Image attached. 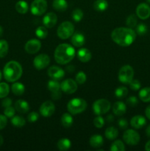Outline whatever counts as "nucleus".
Wrapping results in <instances>:
<instances>
[{"label": "nucleus", "instance_id": "50", "mask_svg": "<svg viewBox=\"0 0 150 151\" xmlns=\"http://www.w3.org/2000/svg\"><path fill=\"white\" fill-rule=\"evenodd\" d=\"M106 121H107L108 123H111V122H113L114 121V116L112 114L107 115V117H106Z\"/></svg>", "mask_w": 150, "mask_h": 151}, {"label": "nucleus", "instance_id": "57", "mask_svg": "<svg viewBox=\"0 0 150 151\" xmlns=\"http://www.w3.org/2000/svg\"><path fill=\"white\" fill-rule=\"evenodd\" d=\"M146 1H147V2L149 3V4H150V0H146Z\"/></svg>", "mask_w": 150, "mask_h": 151}, {"label": "nucleus", "instance_id": "40", "mask_svg": "<svg viewBox=\"0 0 150 151\" xmlns=\"http://www.w3.org/2000/svg\"><path fill=\"white\" fill-rule=\"evenodd\" d=\"M94 125L96 128H101L104 125V119L101 115H97L94 119Z\"/></svg>", "mask_w": 150, "mask_h": 151}, {"label": "nucleus", "instance_id": "35", "mask_svg": "<svg viewBox=\"0 0 150 151\" xmlns=\"http://www.w3.org/2000/svg\"><path fill=\"white\" fill-rule=\"evenodd\" d=\"M35 35L40 39H44L48 35V30H47L46 27L45 26L43 27H38L36 29H35Z\"/></svg>", "mask_w": 150, "mask_h": 151}, {"label": "nucleus", "instance_id": "55", "mask_svg": "<svg viewBox=\"0 0 150 151\" xmlns=\"http://www.w3.org/2000/svg\"><path fill=\"white\" fill-rule=\"evenodd\" d=\"M2 34H3V28L2 27L0 26V37L2 35Z\"/></svg>", "mask_w": 150, "mask_h": 151}, {"label": "nucleus", "instance_id": "33", "mask_svg": "<svg viewBox=\"0 0 150 151\" xmlns=\"http://www.w3.org/2000/svg\"><path fill=\"white\" fill-rule=\"evenodd\" d=\"M9 45L5 40H0V58H4L8 52Z\"/></svg>", "mask_w": 150, "mask_h": 151}, {"label": "nucleus", "instance_id": "29", "mask_svg": "<svg viewBox=\"0 0 150 151\" xmlns=\"http://www.w3.org/2000/svg\"><path fill=\"white\" fill-rule=\"evenodd\" d=\"M57 148L61 151H66L70 149L71 146V142L70 140L67 138H63L60 139L58 142H57Z\"/></svg>", "mask_w": 150, "mask_h": 151}, {"label": "nucleus", "instance_id": "9", "mask_svg": "<svg viewBox=\"0 0 150 151\" xmlns=\"http://www.w3.org/2000/svg\"><path fill=\"white\" fill-rule=\"evenodd\" d=\"M123 139L129 145H136L140 142V135L135 130L128 129L124 133Z\"/></svg>", "mask_w": 150, "mask_h": 151}, {"label": "nucleus", "instance_id": "1", "mask_svg": "<svg viewBox=\"0 0 150 151\" xmlns=\"http://www.w3.org/2000/svg\"><path fill=\"white\" fill-rule=\"evenodd\" d=\"M111 38L121 47H129L135 41L136 32L129 27H118L113 29Z\"/></svg>", "mask_w": 150, "mask_h": 151}, {"label": "nucleus", "instance_id": "11", "mask_svg": "<svg viewBox=\"0 0 150 151\" xmlns=\"http://www.w3.org/2000/svg\"><path fill=\"white\" fill-rule=\"evenodd\" d=\"M50 63V58L48 55L40 54L34 58L33 65L38 70H42L48 66Z\"/></svg>", "mask_w": 150, "mask_h": 151}, {"label": "nucleus", "instance_id": "10", "mask_svg": "<svg viewBox=\"0 0 150 151\" xmlns=\"http://www.w3.org/2000/svg\"><path fill=\"white\" fill-rule=\"evenodd\" d=\"M61 91L67 94H74L77 90V83L73 79H66L60 83Z\"/></svg>", "mask_w": 150, "mask_h": 151}, {"label": "nucleus", "instance_id": "27", "mask_svg": "<svg viewBox=\"0 0 150 151\" xmlns=\"http://www.w3.org/2000/svg\"><path fill=\"white\" fill-rule=\"evenodd\" d=\"M11 90L12 92H13L15 95L21 96L24 93L25 87L24 86V84H22L21 83L16 82L12 85Z\"/></svg>", "mask_w": 150, "mask_h": 151}, {"label": "nucleus", "instance_id": "48", "mask_svg": "<svg viewBox=\"0 0 150 151\" xmlns=\"http://www.w3.org/2000/svg\"><path fill=\"white\" fill-rule=\"evenodd\" d=\"M118 125H119V128L121 129H126L128 127V122L126 119H120L118 122Z\"/></svg>", "mask_w": 150, "mask_h": 151}, {"label": "nucleus", "instance_id": "20", "mask_svg": "<svg viewBox=\"0 0 150 151\" xmlns=\"http://www.w3.org/2000/svg\"><path fill=\"white\" fill-rule=\"evenodd\" d=\"M15 109L21 114H26L29 110V105L26 100H19L15 103Z\"/></svg>", "mask_w": 150, "mask_h": 151}, {"label": "nucleus", "instance_id": "41", "mask_svg": "<svg viewBox=\"0 0 150 151\" xmlns=\"http://www.w3.org/2000/svg\"><path fill=\"white\" fill-rule=\"evenodd\" d=\"M75 80H76V82L79 84H83L85 83V81L87 80V76L85 75V73L84 72H79L76 75V78H75Z\"/></svg>", "mask_w": 150, "mask_h": 151}, {"label": "nucleus", "instance_id": "39", "mask_svg": "<svg viewBox=\"0 0 150 151\" xmlns=\"http://www.w3.org/2000/svg\"><path fill=\"white\" fill-rule=\"evenodd\" d=\"M72 19L75 22H79L83 18V12L81 9L76 8L72 12Z\"/></svg>", "mask_w": 150, "mask_h": 151}, {"label": "nucleus", "instance_id": "45", "mask_svg": "<svg viewBox=\"0 0 150 151\" xmlns=\"http://www.w3.org/2000/svg\"><path fill=\"white\" fill-rule=\"evenodd\" d=\"M126 104L131 107H135L138 104V100L135 96H131L126 99Z\"/></svg>", "mask_w": 150, "mask_h": 151}, {"label": "nucleus", "instance_id": "12", "mask_svg": "<svg viewBox=\"0 0 150 151\" xmlns=\"http://www.w3.org/2000/svg\"><path fill=\"white\" fill-rule=\"evenodd\" d=\"M55 111V106L51 101H45L40 107V113L44 117H50Z\"/></svg>", "mask_w": 150, "mask_h": 151}, {"label": "nucleus", "instance_id": "42", "mask_svg": "<svg viewBox=\"0 0 150 151\" xmlns=\"http://www.w3.org/2000/svg\"><path fill=\"white\" fill-rule=\"evenodd\" d=\"M147 26L144 24H139L136 26V34L139 35H144L147 32Z\"/></svg>", "mask_w": 150, "mask_h": 151}, {"label": "nucleus", "instance_id": "4", "mask_svg": "<svg viewBox=\"0 0 150 151\" xmlns=\"http://www.w3.org/2000/svg\"><path fill=\"white\" fill-rule=\"evenodd\" d=\"M87 108V103L82 98H74L68 103L67 109L71 114H78L85 111Z\"/></svg>", "mask_w": 150, "mask_h": 151}, {"label": "nucleus", "instance_id": "38", "mask_svg": "<svg viewBox=\"0 0 150 151\" xmlns=\"http://www.w3.org/2000/svg\"><path fill=\"white\" fill-rule=\"evenodd\" d=\"M10 92V87L6 83H0V98H4Z\"/></svg>", "mask_w": 150, "mask_h": 151}, {"label": "nucleus", "instance_id": "8", "mask_svg": "<svg viewBox=\"0 0 150 151\" xmlns=\"http://www.w3.org/2000/svg\"><path fill=\"white\" fill-rule=\"evenodd\" d=\"M47 10L46 0H34L30 6L31 13L35 16H41Z\"/></svg>", "mask_w": 150, "mask_h": 151}, {"label": "nucleus", "instance_id": "43", "mask_svg": "<svg viewBox=\"0 0 150 151\" xmlns=\"http://www.w3.org/2000/svg\"><path fill=\"white\" fill-rule=\"evenodd\" d=\"M16 114V109L15 108L12 107V106H9V107L5 108L4 111V114L7 116V118H12Z\"/></svg>", "mask_w": 150, "mask_h": 151}, {"label": "nucleus", "instance_id": "49", "mask_svg": "<svg viewBox=\"0 0 150 151\" xmlns=\"http://www.w3.org/2000/svg\"><path fill=\"white\" fill-rule=\"evenodd\" d=\"M12 105V100L10 98H4V100L1 102V106L4 108L9 107V106H11Z\"/></svg>", "mask_w": 150, "mask_h": 151}, {"label": "nucleus", "instance_id": "24", "mask_svg": "<svg viewBox=\"0 0 150 151\" xmlns=\"http://www.w3.org/2000/svg\"><path fill=\"white\" fill-rule=\"evenodd\" d=\"M74 122V118L71 116V114L65 113L61 116V123L63 127L66 128H70Z\"/></svg>", "mask_w": 150, "mask_h": 151}, {"label": "nucleus", "instance_id": "17", "mask_svg": "<svg viewBox=\"0 0 150 151\" xmlns=\"http://www.w3.org/2000/svg\"><path fill=\"white\" fill-rule=\"evenodd\" d=\"M146 124V120L145 117L142 115H136L133 116L130 120V125L132 128L135 129H140L144 127Z\"/></svg>", "mask_w": 150, "mask_h": 151}, {"label": "nucleus", "instance_id": "37", "mask_svg": "<svg viewBox=\"0 0 150 151\" xmlns=\"http://www.w3.org/2000/svg\"><path fill=\"white\" fill-rule=\"evenodd\" d=\"M137 23H138V19L135 15L131 14L126 18V24L128 27L133 28L137 26Z\"/></svg>", "mask_w": 150, "mask_h": 151}, {"label": "nucleus", "instance_id": "15", "mask_svg": "<svg viewBox=\"0 0 150 151\" xmlns=\"http://www.w3.org/2000/svg\"><path fill=\"white\" fill-rule=\"evenodd\" d=\"M48 75L53 80L60 81L65 76V72L62 68L57 66H52L48 69Z\"/></svg>", "mask_w": 150, "mask_h": 151}, {"label": "nucleus", "instance_id": "46", "mask_svg": "<svg viewBox=\"0 0 150 151\" xmlns=\"http://www.w3.org/2000/svg\"><path fill=\"white\" fill-rule=\"evenodd\" d=\"M129 87L132 90H134V91H138L141 88V84L140 83L139 81L138 80H132L130 83H129Z\"/></svg>", "mask_w": 150, "mask_h": 151}, {"label": "nucleus", "instance_id": "2", "mask_svg": "<svg viewBox=\"0 0 150 151\" xmlns=\"http://www.w3.org/2000/svg\"><path fill=\"white\" fill-rule=\"evenodd\" d=\"M75 56L74 47L69 44H60L54 51V59L59 64L65 65L71 61Z\"/></svg>", "mask_w": 150, "mask_h": 151}, {"label": "nucleus", "instance_id": "52", "mask_svg": "<svg viewBox=\"0 0 150 151\" xmlns=\"http://www.w3.org/2000/svg\"><path fill=\"white\" fill-rule=\"evenodd\" d=\"M145 150L147 151H150V140L146 142L145 145Z\"/></svg>", "mask_w": 150, "mask_h": 151}, {"label": "nucleus", "instance_id": "5", "mask_svg": "<svg viewBox=\"0 0 150 151\" xmlns=\"http://www.w3.org/2000/svg\"><path fill=\"white\" fill-rule=\"evenodd\" d=\"M74 32V24L70 22H63V23L59 25L57 30V36L60 39L66 40L68 39L69 37L71 36Z\"/></svg>", "mask_w": 150, "mask_h": 151}, {"label": "nucleus", "instance_id": "19", "mask_svg": "<svg viewBox=\"0 0 150 151\" xmlns=\"http://www.w3.org/2000/svg\"><path fill=\"white\" fill-rule=\"evenodd\" d=\"M71 43L74 47H80L85 43V38L82 33L79 32H74L71 35Z\"/></svg>", "mask_w": 150, "mask_h": 151}, {"label": "nucleus", "instance_id": "30", "mask_svg": "<svg viewBox=\"0 0 150 151\" xmlns=\"http://www.w3.org/2000/svg\"><path fill=\"white\" fill-rule=\"evenodd\" d=\"M107 7H108V2L106 0H96L94 3V8L96 11H105Z\"/></svg>", "mask_w": 150, "mask_h": 151}, {"label": "nucleus", "instance_id": "28", "mask_svg": "<svg viewBox=\"0 0 150 151\" xmlns=\"http://www.w3.org/2000/svg\"><path fill=\"white\" fill-rule=\"evenodd\" d=\"M105 137L109 140H114L117 138L118 135H119V131L117 128L115 127L111 126L108 127L107 129L105 130Z\"/></svg>", "mask_w": 150, "mask_h": 151}, {"label": "nucleus", "instance_id": "34", "mask_svg": "<svg viewBox=\"0 0 150 151\" xmlns=\"http://www.w3.org/2000/svg\"><path fill=\"white\" fill-rule=\"evenodd\" d=\"M128 94V89L125 86H119L115 90V96L118 99L124 98Z\"/></svg>", "mask_w": 150, "mask_h": 151}, {"label": "nucleus", "instance_id": "53", "mask_svg": "<svg viewBox=\"0 0 150 151\" xmlns=\"http://www.w3.org/2000/svg\"><path fill=\"white\" fill-rule=\"evenodd\" d=\"M146 134L147 137L150 138V125H149L146 128Z\"/></svg>", "mask_w": 150, "mask_h": 151}, {"label": "nucleus", "instance_id": "7", "mask_svg": "<svg viewBox=\"0 0 150 151\" xmlns=\"http://www.w3.org/2000/svg\"><path fill=\"white\" fill-rule=\"evenodd\" d=\"M92 108L96 115H102L109 111L110 103L106 99H99L94 102Z\"/></svg>", "mask_w": 150, "mask_h": 151}, {"label": "nucleus", "instance_id": "26", "mask_svg": "<svg viewBox=\"0 0 150 151\" xmlns=\"http://www.w3.org/2000/svg\"><path fill=\"white\" fill-rule=\"evenodd\" d=\"M15 7H16V11L21 14H25L27 13L28 10H29V5H28L27 2L24 0H20V1H17Z\"/></svg>", "mask_w": 150, "mask_h": 151}, {"label": "nucleus", "instance_id": "47", "mask_svg": "<svg viewBox=\"0 0 150 151\" xmlns=\"http://www.w3.org/2000/svg\"><path fill=\"white\" fill-rule=\"evenodd\" d=\"M5 115L0 114V130H2L5 128L7 123V119Z\"/></svg>", "mask_w": 150, "mask_h": 151}, {"label": "nucleus", "instance_id": "36", "mask_svg": "<svg viewBox=\"0 0 150 151\" xmlns=\"http://www.w3.org/2000/svg\"><path fill=\"white\" fill-rule=\"evenodd\" d=\"M110 150L111 151H124V144L123 142L121 141V140H116V141L111 145V147H110Z\"/></svg>", "mask_w": 150, "mask_h": 151}, {"label": "nucleus", "instance_id": "14", "mask_svg": "<svg viewBox=\"0 0 150 151\" xmlns=\"http://www.w3.org/2000/svg\"><path fill=\"white\" fill-rule=\"evenodd\" d=\"M136 15L142 20H145L150 16V7L146 3H141L136 8Z\"/></svg>", "mask_w": 150, "mask_h": 151}, {"label": "nucleus", "instance_id": "31", "mask_svg": "<svg viewBox=\"0 0 150 151\" xmlns=\"http://www.w3.org/2000/svg\"><path fill=\"white\" fill-rule=\"evenodd\" d=\"M139 98L144 103L150 102V87H145L139 91Z\"/></svg>", "mask_w": 150, "mask_h": 151}, {"label": "nucleus", "instance_id": "6", "mask_svg": "<svg viewBox=\"0 0 150 151\" xmlns=\"http://www.w3.org/2000/svg\"><path fill=\"white\" fill-rule=\"evenodd\" d=\"M134 69L129 65L122 66L119 72V80L124 84H129L133 80Z\"/></svg>", "mask_w": 150, "mask_h": 151}, {"label": "nucleus", "instance_id": "56", "mask_svg": "<svg viewBox=\"0 0 150 151\" xmlns=\"http://www.w3.org/2000/svg\"><path fill=\"white\" fill-rule=\"evenodd\" d=\"M1 71H0V81H1Z\"/></svg>", "mask_w": 150, "mask_h": 151}, {"label": "nucleus", "instance_id": "22", "mask_svg": "<svg viewBox=\"0 0 150 151\" xmlns=\"http://www.w3.org/2000/svg\"><path fill=\"white\" fill-rule=\"evenodd\" d=\"M89 142L91 147H94V148H99L104 144V139L101 135L95 134L90 138Z\"/></svg>", "mask_w": 150, "mask_h": 151}, {"label": "nucleus", "instance_id": "25", "mask_svg": "<svg viewBox=\"0 0 150 151\" xmlns=\"http://www.w3.org/2000/svg\"><path fill=\"white\" fill-rule=\"evenodd\" d=\"M47 86H48L49 90L51 94L60 92V91H61L60 83L58 82V81H56V80L51 79V81H49L48 83H47Z\"/></svg>", "mask_w": 150, "mask_h": 151}, {"label": "nucleus", "instance_id": "44", "mask_svg": "<svg viewBox=\"0 0 150 151\" xmlns=\"http://www.w3.org/2000/svg\"><path fill=\"white\" fill-rule=\"evenodd\" d=\"M39 119V114L37 113L35 111H32L31 113H29L27 116V119L28 122H31V123H33V122H37Z\"/></svg>", "mask_w": 150, "mask_h": 151}, {"label": "nucleus", "instance_id": "3", "mask_svg": "<svg viewBox=\"0 0 150 151\" xmlns=\"http://www.w3.org/2000/svg\"><path fill=\"white\" fill-rule=\"evenodd\" d=\"M23 73L22 66L16 60H10L6 63L3 70L4 79L8 82H16L20 79Z\"/></svg>", "mask_w": 150, "mask_h": 151}, {"label": "nucleus", "instance_id": "23", "mask_svg": "<svg viewBox=\"0 0 150 151\" xmlns=\"http://www.w3.org/2000/svg\"><path fill=\"white\" fill-rule=\"evenodd\" d=\"M53 8L58 12H64L68 8L66 0H54L52 3Z\"/></svg>", "mask_w": 150, "mask_h": 151}, {"label": "nucleus", "instance_id": "54", "mask_svg": "<svg viewBox=\"0 0 150 151\" xmlns=\"http://www.w3.org/2000/svg\"><path fill=\"white\" fill-rule=\"evenodd\" d=\"M3 142H4V139H3L2 136L0 135V147L3 145Z\"/></svg>", "mask_w": 150, "mask_h": 151}, {"label": "nucleus", "instance_id": "16", "mask_svg": "<svg viewBox=\"0 0 150 151\" xmlns=\"http://www.w3.org/2000/svg\"><path fill=\"white\" fill-rule=\"evenodd\" d=\"M57 22V16L54 13H48L43 18V24L46 28H52Z\"/></svg>", "mask_w": 150, "mask_h": 151}, {"label": "nucleus", "instance_id": "51", "mask_svg": "<svg viewBox=\"0 0 150 151\" xmlns=\"http://www.w3.org/2000/svg\"><path fill=\"white\" fill-rule=\"evenodd\" d=\"M145 114H146V117L148 118L149 119H150V105L149 106H147V108L146 109Z\"/></svg>", "mask_w": 150, "mask_h": 151}, {"label": "nucleus", "instance_id": "13", "mask_svg": "<svg viewBox=\"0 0 150 151\" xmlns=\"http://www.w3.org/2000/svg\"><path fill=\"white\" fill-rule=\"evenodd\" d=\"M41 48V42L38 39H30L25 44L24 50L29 54H35Z\"/></svg>", "mask_w": 150, "mask_h": 151}, {"label": "nucleus", "instance_id": "32", "mask_svg": "<svg viewBox=\"0 0 150 151\" xmlns=\"http://www.w3.org/2000/svg\"><path fill=\"white\" fill-rule=\"evenodd\" d=\"M11 123L15 127L22 128L26 124V121H25L24 118L22 117V116H19V115H16V116L14 115L11 119Z\"/></svg>", "mask_w": 150, "mask_h": 151}, {"label": "nucleus", "instance_id": "18", "mask_svg": "<svg viewBox=\"0 0 150 151\" xmlns=\"http://www.w3.org/2000/svg\"><path fill=\"white\" fill-rule=\"evenodd\" d=\"M78 59L82 63H87L89 61L92 57L91 51L87 48H81L78 50L76 53Z\"/></svg>", "mask_w": 150, "mask_h": 151}, {"label": "nucleus", "instance_id": "21", "mask_svg": "<svg viewBox=\"0 0 150 151\" xmlns=\"http://www.w3.org/2000/svg\"><path fill=\"white\" fill-rule=\"evenodd\" d=\"M126 106L121 101H118L113 104V112L116 116H122L126 113Z\"/></svg>", "mask_w": 150, "mask_h": 151}]
</instances>
